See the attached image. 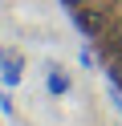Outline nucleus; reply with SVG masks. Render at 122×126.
Listing matches in <instances>:
<instances>
[{"mask_svg":"<svg viewBox=\"0 0 122 126\" xmlns=\"http://www.w3.org/2000/svg\"><path fill=\"white\" fill-rule=\"evenodd\" d=\"M20 65H24V61L16 57V53L4 57V61H0V81H4V85H20Z\"/></svg>","mask_w":122,"mask_h":126,"instance_id":"nucleus-2","label":"nucleus"},{"mask_svg":"<svg viewBox=\"0 0 122 126\" xmlns=\"http://www.w3.org/2000/svg\"><path fill=\"white\" fill-rule=\"evenodd\" d=\"M0 61H4V53H0Z\"/></svg>","mask_w":122,"mask_h":126,"instance_id":"nucleus-4","label":"nucleus"},{"mask_svg":"<svg viewBox=\"0 0 122 126\" xmlns=\"http://www.w3.org/2000/svg\"><path fill=\"white\" fill-rule=\"evenodd\" d=\"M106 25H110V16H106V8H98V4H81V8H73V29H77L81 37H102Z\"/></svg>","mask_w":122,"mask_h":126,"instance_id":"nucleus-1","label":"nucleus"},{"mask_svg":"<svg viewBox=\"0 0 122 126\" xmlns=\"http://www.w3.org/2000/svg\"><path fill=\"white\" fill-rule=\"evenodd\" d=\"M49 94H57V98H61V94H69V77L53 69V73H49Z\"/></svg>","mask_w":122,"mask_h":126,"instance_id":"nucleus-3","label":"nucleus"}]
</instances>
